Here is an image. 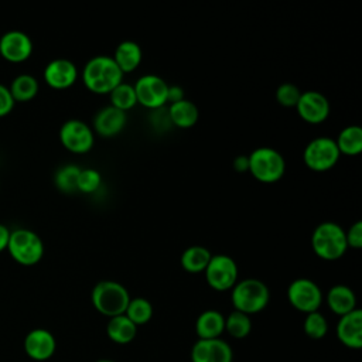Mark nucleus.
Wrapping results in <instances>:
<instances>
[{"instance_id":"1","label":"nucleus","mask_w":362,"mask_h":362,"mask_svg":"<svg viewBox=\"0 0 362 362\" xmlns=\"http://www.w3.org/2000/svg\"><path fill=\"white\" fill-rule=\"evenodd\" d=\"M82 81L88 90L98 95H109L120 82L123 74L109 55H96L90 58L82 69Z\"/></svg>"},{"instance_id":"2","label":"nucleus","mask_w":362,"mask_h":362,"mask_svg":"<svg viewBox=\"0 0 362 362\" xmlns=\"http://www.w3.org/2000/svg\"><path fill=\"white\" fill-rule=\"evenodd\" d=\"M230 300L236 311L252 315L266 308L270 300V291L259 279H243L232 287Z\"/></svg>"},{"instance_id":"3","label":"nucleus","mask_w":362,"mask_h":362,"mask_svg":"<svg viewBox=\"0 0 362 362\" xmlns=\"http://www.w3.org/2000/svg\"><path fill=\"white\" fill-rule=\"evenodd\" d=\"M90 301L98 313L112 318L124 314L130 294L123 284L113 280H102L92 288Z\"/></svg>"},{"instance_id":"4","label":"nucleus","mask_w":362,"mask_h":362,"mask_svg":"<svg viewBox=\"0 0 362 362\" xmlns=\"http://www.w3.org/2000/svg\"><path fill=\"white\" fill-rule=\"evenodd\" d=\"M314 253L324 260H337L348 249L345 230L335 222H322L315 226L311 235Z\"/></svg>"},{"instance_id":"5","label":"nucleus","mask_w":362,"mask_h":362,"mask_svg":"<svg viewBox=\"0 0 362 362\" xmlns=\"http://www.w3.org/2000/svg\"><path fill=\"white\" fill-rule=\"evenodd\" d=\"M249 173L260 182L279 181L286 171L284 157L273 147H257L249 156Z\"/></svg>"},{"instance_id":"6","label":"nucleus","mask_w":362,"mask_h":362,"mask_svg":"<svg viewBox=\"0 0 362 362\" xmlns=\"http://www.w3.org/2000/svg\"><path fill=\"white\" fill-rule=\"evenodd\" d=\"M7 250L18 264L34 266L44 256V243L34 230L17 228L10 232Z\"/></svg>"},{"instance_id":"7","label":"nucleus","mask_w":362,"mask_h":362,"mask_svg":"<svg viewBox=\"0 0 362 362\" xmlns=\"http://www.w3.org/2000/svg\"><path fill=\"white\" fill-rule=\"evenodd\" d=\"M339 151L335 140L327 136L313 139L304 148L303 160L305 165L317 173L331 170L339 160Z\"/></svg>"},{"instance_id":"8","label":"nucleus","mask_w":362,"mask_h":362,"mask_svg":"<svg viewBox=\"0 0 362 362\" xmlns=\"http://www.w3.org/2000/svg\"><path fill=\"white\" fill-rule=\"evenodd\" d=\"M204 273L208 286L216 291L230 290L238 281V264L228 255H212Z\"/></svg>"},{"instance_id":"9","label":"nucleus","mask_w":362,"mask_h":362,"mask_svg":"<svg viewBox=\"0 0 362 362\" xmlns=\"http://www.w3.org/2000/svg\"><path fill=\"white\" fill-rule=\"evenodd\" d=\"M287 300L297 311L308 314L318 311L322 303V293L317 283L301 277L290 283L287 288Z\"/></svg>"},{"instance_id":"10","label":"nucleus","mask_w":362,"mask_h":362,"mask_svg":"<svg viewBox=\"0 0 362 362\" xmlns=\"http://www.w3.org/2000/svg\"><path fill=\"white\" fill-rule=\"evenodd\" d=\"M137 103L144 107L157 110L164 107L167 103L168 83L154 74H147L140 76L133 85Z\"/></svg>"},{"instance_id":"11","label":"nucleus","mask_w":362,"mask_h":362,"mask_svg":"<svg viewBox=\"0 0 362 362\" xmlns=\"http://www.w3.org/2000/svg\"><path fill=\"white\" fill-rule=\"evenodd\" d=\"M59 141L71 153H88L95 143L93 130L79 119H69L59 129Z\"/></svg>"},{"instance_id":"12","label":"nucleus","mask_w":362,"mask_h":362,"mask_svg":"<svg viewBox=\"0 0 362 362\" xmlns=\"http://www.w3.org/2000/svg\"><path fill=\"white\" fill-rule=\"evenodd\" d=\"M33 54V41L24 31L10 30L0 37V55L13 64L27 61Z\"/></svg>"},{"instance_id":"13","label":"nucleus","mask_w":362,"mask_h":362,"mask_svg":"<svg viewBox=\"0 0 362 362\" xmlns=\"http://www.w3.org/2000/svg\"><path fill=\"white\" fill-rule=\"evenodd\" d=\"M298 116L311 124L324 122L329 115V102L321 92L305 90L301 92L300 99L296 105Z\"/></svg>"},{"instance_id":"14","label":"nucleus","mask_w":362,"mask_h":362,"mask_svg":"<svg viewBox=\"0 0 362 362\" xmlns=\"http://www.w3.org/2000/svg\"><path fill=\"white\" fill-rule=\"evenodd\" d=\"M23 348L25 355L37 362L48 361L57 349L55 337L45 328H34L24 337Z\"/></svg>"},{"instance_id":"15","label":"nucleus","mask_w":362,"mask_h":362,"mask_svg":"<svg viewBox=\"0 0 362 362\" xmlns=\"http://www.w3.org/2000/svg\"><path fill=\"white\" fill-rule=\"evenodd\" d=\"M230 345L222 338L198 339L191 349V362H232Z\"/></svg>"},{"instance_id":"16","label":"nucleus","mask_w":362,"mask_h":362,"mask_svg":"<svg viewBox=\"0 0 362 362\" xmlns=\"http://www.w3.org/2000/svg\"><path fill=\"white\" fill-rule=\"evenodd\" d=\"M44 81L52 89H66L78 79L75 64L66 58H55L44 68Z\"/></svg>"},{"instance_id":"17","label":"nucleus","mask_w":362,"mask_h":362,"mask_svg":"<svg viewBox=\"0 0 362 362\" xmlns=\"http://www.w3.org/2000/svg\"><path fill=\"white\" fill-rule=\"evenodd\" d=\"M337 338L342 345L351 349L362 348V311L355 308L354 311L339 317L337 324Z\"/></svg>"},{"instance_id":"18","label":"nucleus","mask_w":362,"mask_h":362,"mask_svg":"<svg viewBox=\"0 0 362 362\" xmlns=\"http://www.w3.org/2000/svg\"><path fill=\"white\" fill-rule=\"evenodd\" d=\"M126 122V112H122L109 105L96 113L93 119V129L99 136L113 137L124 129Z\"/></svg>"},{"instance_id":"19","label":"nucleus","mask_w":362,"mask_h":362,"mask_svg":"<svg viewBox=\"0 0 362 362\" xmlns=\"http://www.w3.org/2000/svg\"><path fill=\"white\" fill-rule=\"evenodd\" d=\"M225 331V317L216 310H206L201 313L195 321V332L198 339L221 338Z\"/></svg>"},{"instance_id":"20","label":"nucleus","mask_w":362,"mask_h":362,"mask_svg":"<svg viewBox=\"0 0 362 362\" xmlns=\"http://www.w3.org/2000/svg\"><path fill=\"white\" fill-rule=\"evenodd\" d=\"M327 304L334 314L342 317L356 308V297L351 287L335 284L327 294Z\"/></svg>"},{"instance_id":"21","label":"nucleus","mask_w":362,"mask_h":362,"mask_svg":"<svg viewBox=\"0 0 362 362\" xmlns=\"http://www.w3.org/2000/svg\"><path fill=\"white\" fill-rule=\"evenodd\" d=\"M141 57H143V52L140 45L134 41L126 40L116 47L112 58L119 66V69L122 71V74L124 75V74L133 72L140 65Z\"/></svg>"},{"instance_id":"22","label":"nucleus","mask_w":362,"mask_h":362,"mask_svg":"<svg viewBox=\"0 0 362 362\" xmlns=\"http://www.w3.org/2000/svg\"><path fill=\"white\" fill-rule=\"evenodd\" d=\"M167 115H168L170 123L180 129L192 127L197 123L199 116L197 105L185 98L175 103H170L167 109Z\"/></svg>"},{"instance_id":"23","label":"nucleus","mask_w":362,"mask_h":362,"mask_svg":"<svg viewBox=\"0 0 362 362\" xmlns=\"http://www.w3.org/2000/svg\"><path fill=\"white\" fill-rule=\"evenodd\" d=\"M106 334L110 341L124 345L136 338L137 327L124 314H120L109 318V322L106 325Z\"/></svg>"},{"instance_id":"24","label":"nucleus","mask_w":362,"mask_h":362,"mask_svg":"<svg viewBox=\"0 0 362 362\" xmlns=\"http://www.w3.org/2000/svg\"><path fill=\"white\" fill-rule=\"evenodd\" d=\"M339 154L356 156L362 151V129L356 124L344 127L335 139Z\"/></svg>"},{"instance_id":"25","label":"nucleus","mask_w":362,"mask_h":362,"mask_svg":"<svg viewBox=\"0 0 362 362\" xmlns=\"http://www.w3.org/2000/svg\"><path fill=\"white\" fill-rule=\"evenodd\" d=\"M211 252L204 246H189L181 253V266L188 273H201L211 260Z\"/></svg>"},{"instance_id":"26","label":"nucleus","mask_w":362,"mask_h":362,"mask_svg":"<svg viewBox=\"0 0 362 362\" xmlns=\"http://www.w3.org/2000/svg\"><path fill=\"white\" fill-rule=\"evenodd\" d=\"M38 81L35 76L30 74H21L17 75L10 86L8 90L14 99V102H28L38 93Z\"/></svg>"},{"instance_id":"27","label":"nucleus","mask_w":362,"mask_h":362,"mask_svg":"<svg viewBox=\"0 0 362 362\" xmlns=\"http://www.w3.org/2000/svg\"><path fill=\"white\" fill-rule=\"evenodd\" d=\"M124 315L136 325H144L147 324L153 317V305L147 298L136 297L130 298L127 308L124 311Z\"/></svg>"},{"instance_id":"28","label":"nucleus","mask_w":362,"mask_h":362,"mask_svg":"<svg viewBox=\"0 0 362 362\" xmlns=\"http://www.w3.org/2000/svg\"><path fill=\"white\" fill-rule=\"evenodd\" d=\"M225 331L236 338V339H242L246 338L250 331H252V321H250V315L243 314L240 311H232L226 318H225Z\"/></svg>"},{"instance_id":"29","label":"nucleus","mask_w":362,"mask_h":362,"mask_svg":"<svg viewBox=\"0 0 362 362\" xmlns=\"http://www.w3.org/2000/svg\"><path fill=\"white\" fill-rule=\"evenodd\" d=\"M81 168L75 164H65L59 167L54 175L55 187L66 194L78 191V177H79Z\"/></svg>"},{"instance_id":"30","label":"nucleus","mask_w":362,"mask_h":362,"mask_svg":"<svg viewBox=\"0 0 362 362\" xmlns=\"http://www.w3.org/2000/svg\"><path fill=\"white\" fill-rule=\"evenodd\" d=\"M110 106L122 110V112H127L129 109L134 107L137 103L136 99V93H134V88L130 83H124L120 82L110 93Z\"/></svg>"},{"instance_id":"31","label":"nucleus","mask_w":362,"mask_h":362,"mask_svg":"<svg viewBox=\"0 0 362 362\" xmlns=\"http://www.w3.org/2000/svg\"><path fill=\"white\" fill-rule=\"evenodd\" d=\"M303 329H304L307 337H310L313 339H321V338H324L327 335L328 322H327L325 317L320 311L308 313L305 315V318H304Z\"/></svg>"},{"instance_id":"32","label":"nucleus","mask_w":362,"mask_h":362,"mask_svg":"<svg viewBox=\"0 0 362 362\" xmlns=\"http://www.w3.org/2000/svg\"><path fill=\"white\" fill-rule=\"evenodd\" d=\"M102 184V174L95 168H81L78 177V191L83 194L95 192Z\"/></svg>"},{"instance_id":"33","label":"nucleus","mask_w":362,"mask_h":362,"mask_svg":"<svg viewBox=\"0 0 362 362\" xmlns=\"http://www.w3.org/2000/svg\"><path fill=\"white\" fill-rule=\"evenodd\" d=\"M300 89L294 83H281L276 90V99L277 102L284 107H296L298 99H300Z\"/></svg>"},{"instance_id":"34","label":"nucleus","mask_w":362,"mask_h":362,"mask_svg":"<svg viewBox=\"0 0 362 362\" xmlns=\"http://www.w3.org/2000/svg\"><path fill=\"white\" fill-rule=\"evenodd\" d=\"M348 247L361 249L362 247V222L356 221L351 225V228L345 232Z\"/></svg>"},{"instance_id":"35","label":"nucleus","mask_w":362,"mask_h":362,"mask_svg":"<svg viewBox=\"0 0 362 362\" xmlns=\"http://www.w3.org/2000/svg\"><path fill=\"white\" fill-rule=\"evenodd\" d=\"M14 99L8 90V86L0 83V117L7 116L14 107Z\"/></svg>"},{"instance_id":"36","label":"nucleus","mask_w":362,"mask_h":362,"mask_svg":"<svg viewBox=\"0 0 362 362\" xmlns=\"http://www.w3.org/2000/svg\"><path fill=\"white\" fill-rule=\"evenodd\" d=\"M184 99V92L182 88L178 85H168V92H167V103H175L178 100Z\"/></svg>"},{"instance_id":"37","label":"nucleus","mask_w":362,"mask_h":362,"mask_svg":"<svg viewBox=\"0 0 362 362\" xmlns=\"http://www.w3.org/2000/svg\"><path fill=\"white\" fill-rule=\"evenodd\" d=\"M233 168L238 173H246L249 170V158H247V156H243V154L236 156L233 158Z\"/></svg>"},{"instance_id":"38","label":"nucleus","mask_w":362,"mask_h":362,"mask_svg":"<svg viewBox=\"0 0 362 362\" xmlns=\"http://www.w3.org/2000/svg\"><path fill=\"white\" fill-rule=\"evenodd\" d=\"M10 232H11V230H10L6 225L0 223V253H1L3 250H6V249H7V243H8Z\"/></svg>"},{"instance_id":"39","label":"nucleus","mask_w":362,"mask_h":362,"mask_svg":"<svg viewBox=\"0 0 362 362\" xmlns=\"http://www.w3.org/2000/svg\"><path fill=\"white\" fill-rule=\"evenodd\" d=\"M96 362H113V361H110V359H99Z\"/></svg>"}]
</instances>
